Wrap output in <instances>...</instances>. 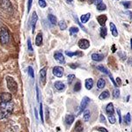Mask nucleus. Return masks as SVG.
<instances>
[{
  "label": "nucleus",
  "instance_id": "35",
  "mask_svg": "<svg viewBox=\"0 0 132 132\" xmlns=\"http://www.w3.org/2000/svg\"><path fill=\"white\" fill-rule=\"evenodd\" d=\"M67 79H68V83H69V85L71 84L72 81H73V80L75 79V75H73V74H71V75L68 76Z\"/></svg>",
  "mask_w": 132,
  "mask_h": 132
},
{
  "label": "nucleus",
  "instance_id": "10",
  "mask_svg": "<svg viewBox=\"0 0 132 132\" xmlns=\"http://www.w3.org/2000/svg\"><path fill=\"white\" fill-rule=\"evenodd\" d=\"M55 59L58 62V63H65V59H64V56H63V55L62 54L61 52H56L55 53Z\"/></svg>",
  "mask_w": 132,
  "mask_h": 132
},
{
  "label": "nucleus",
  "instance_id": "54",
  "mask_svg": "<svg viewBox=\"0 0 132 132\" xmlns=\"http://www.w3.org/2000/svg\"><path fill=\"white\" fill-rule=\"evenodd\" d=\"M130 43H131V45H130V48H132V39H130Z\"/></svg>",
  "mask_w": 132,
  "mask_h": 132
},
{
  "label": "nucleus",
  "instance_id": "19",
  "mask_svg": "<svg viewBox=\"0 0 132 132\" xmlns=\"http://www.w3.org/2000/svg\"><path fill=\"white\" fill-rule=\"evenodd\" d=\"M35 44L37 46H41L42 44V35L41 33L38 34L37 36H36V39H35Z\"/></svg>",
  "mask_w": 132,
  "mask_h": 132
},
{
  "label": "nucleus",
  "instance_id": "4",
  "mask_svg": "<svg viewBox=\"0 0 132 132\" xmlns=\"http://www.w3.org/2000/svg\"><path fill=\"white\" fill-rule=\"evenodd\" d=\"M0 7L5 11V12H7V13H9V14H12V12H13L12 5L10 0H1V1H0Z\"/></svg>",
  "mask_w": 132,
  "mask_h": 132
},
{
  "label": "nucleus",
  "instance_id": "28",
  "mask_svg": "<svg viewBox=\"0 0 132 132\" xmlns=\"http://www.w3.org/2000/svg\"><path fill=\"white\" fill-rule=\"evenodd\" d=\"M107 34H108V30L105 27V26H104V27H102L101 28V36L102 38H105L107 36Z\"/></svg>",
  "mask_w": 132,
  "mask_h": 132
},
{
  "label": "nucleus",
  "instance_id": "29",
  "mask_svg": "<svg viewBox=\"0 0 132 132\" xmlns=\"http://www.w3.org/2000/svg\"><path fill=\"white\" fill-rule=\"evenodd\" d=\"M70 35H74V34H77L78 31H79V29H78V27H72L70 28Z\"/></svg>",
  "mask_w": 132,
  "mask_h": 132
},
{
  "label": "nucleus",
  "instance_id": "31",
  "mask_svg": "<svg viewBox=\"0 0 132 132\" xmlns=\"http://www.w3.org/2000/svg\"><path fill=\"white\" fill-rule=\"evenodd\" d=\"M124 121L126 122V123L128 125L130 124V122H131V116H130V114L129 113H128L126 114V116L124 117Z\"/></svg>",
  "mask_w": 132,
  "mask_h": 132
},
{
  "label": "nucleus",
  "instance_id": "22",
  "mask_svg": "<svg viewBox=\"0 0 132 132\" xmlns=\"http://www.w3.org/2000/svg\"><path fill=\"white\" fill-rule=\"evenodd\" d=\"M90 17H91V14L90 13H86L85 15H82L81 18H80V21L82 23H86L87 21L90 20Z\"/></svg>",
  "mask_w": 132,
  "mask_h": 132
},
{
  "label": "nucleus",
  "instance_id": "36",
  "mask_svg": "<svg viewBox=\"0 0 132 132\" xmlns=\"http://www.w3.org/2000/svg\"><path fill=\"white\" fill-rule=\"evenodd\" d=\"M40 116H41V120H42V122L43 123V111H42V104L41 103L40 104Z\"/></svg>",
  "mask_w": 132,
  "mask_h": 132
},
{
  "label": "nucleus",
  "instance_id": "25",
  "mask_svg": "<svg viewBox=\"0 0 132 132\" xmlns=\"http://www.w3.org/2000/svg\"><path fill=\"white\" fill-rule=\"evenodd\" d=\"M48 20H50V23L52 25H56L57 24V20H56V18L55 17L54 15H52V14H50V15L48 16Z\"/></svg>",
  "mask_w": 132,
  "mask_h": 132
},
{
  "label": "nucleus",
  "instance_id": "2",
  "mask_svg": "<svg viewBox=\"0 0 132 132\" xmlns=\"http://www.w3.org/2000/svg\"><path fill=\"white\" fill-rule=\"evenodd\" d=\"M6 83H7V87L11 91L12 93H16L18 91V85L13 78L12 77H6Z\"/></svg>",
  "mask_w": 132,
  "mask_h": 132
},
{
  "label": "nucleus",
  "instance_id": "33",
  "mask_svg": "<svg viewBox=\"0 0 132 132\" xmlns=\"http://www.w3.org/2000/svg\"><path fill=\"white\" fill-rule=\"evenodd\" d=\"M113 96H114V98L120 97V91H119V89L116 88L114 91H113Z\"/></svg>",
  "mask_w": 132,
  "mask_h": 132
},
{
  "label": "nucleus",
  "instance_id": "6",
  "mask_svg": "<svg viewBox=\"0 0 132 132\" xmlns=\"http://www.w3.org/2000/svg\"><path fill=\"white\" fill-rule=\"evenodd\" d=\"M37 20H38V17H37V13L35 12H33L32 14V17L30 19V26L32 27V32H35V25H36V22H37Z\"/></svg>",
  "mask_w": 132,
  "mask_h": 132
},
{
  "label": "nucleus",
  "instance_id": "40",
  "mask_svg": "<svg viewBox=\"0 0 132 132\" xmlns=\"http://www.w3.org/2000/svg\"><path fill=\"white\" fill-rule=\"evenodd\" d=\"M27 47H28V50L29 51H33V48H32V43H31V40L30 39L27 40Z\"/></svg>",
  "mask_w": 132,
  "mask_h": 132
},
{
  "label": "nucleus",
  "instance_id": "17",
  "mask_svg": "<svg viewBox=\"0 0 132 132\" xmlns=\"http://www.w3.org/2000/svg\"><path fill=\"white\" fill-rule=\"evenodd\" d=\"M110 29H111V33H112L113 36H114V37L118 36V30H117L116 27L114 26V24L113 22L110 23Z\"/></svg>",
  "mask_w": 132,
  "mask_h": 132
},
{
  "label": "nucleus",
  "instance_id": "5",
  "mask_svg": "<svg viewBox=\"0 0 132 132\" xmlns=\"http://www.w3.org/2000/svg\"><path fill=\"white\" fill-rule=\"evenodd\" d=\"M63 71H64L63 68L60 67V66H56L53 69V74L56 77H57V78H62L63 75Z\"/></svg>",
  "mask_w": 132,
  "mask_h": 132
},
{
  "label": "nucleus",
  "instance_id": "20",
  "mask_svg": "<svg viewBox=\"0 0 132 132\" xmlns=\"http://www.w3.org/2000/svg\"><path fill=\"white\" fill-rule=\"evenodd\" d=\"M109 95H110L109 92H108V91H104V92H102L101 94H100L99 99H100V100H105V99H108V98L109 97Z\"/></svg>",
  "mask_w": 132,
  "mask_h": 132
},
{
  "label": "nucleus",
  "instance_id": "38",
  "mask_svg": "<svg viewBox=\"0 0 132 132\" xmlns=\"http://www.w3.org/2000/svg\"><path fill=\"white\" fill-rule=\"evenodd\" d=\"M39 5L42 8H45L47 6V3L45 2V0H39Z\"/></svg>",
  "mask_w": 132,
  "mask_h": 132
},
{
  "label": "nucleus",
  "instance_id": "1",
  "mask_svg": "<svg viewBox=\"0 0 132 132\" xmlns=\"http://www.w3.org/2000/svg\"><path fill=\"white\" fill-rule=\"evenodd\" d=\"M13 110V103L11 101H0V120L9 116Z\"/></svg>",
  "mask_w": 132,
  "mask_h": 132
},
{
  "label": "nucleus",
  "instance_id": "46",
  "mask_svg": "<svg viewBox=\"0 0 132 132\" xmlns=\"http://www.w3.org/2000/svg\"><path fill=\"white\" fill-rule=\"evenodd\" d=\"M95 3V5H99V4H101V3H102V0H96V1L94 2Z\"/></svg>",
  "mask_w": 132,
  "mask_h": 132
},
{
  "label": "nucleus",
  "instance_id": "30",
  "mask_svg": "<svg viewBox=\"0 0 132 132\" xmlns=\"http://www.w3.org/2000/svg\"><path fill=\"white\" fill-rule=\"evenodd\" d=\"M96 6H97V9L99 10V11H104V10L107 9V5H106L104 3L99 4V5H97Z\"/></svg>",
  "mask_w": 132,
  "mask_h": 132
},
{
  "label": "nucleus",
  "instance_id": "26",
  "mask_svg": "<svg viewBox=\"0 0 132 132\" xmlns=\"http://www.w3.org/2000/svg\"><path fill=\"white\" fill-rule=\"evenodd\" d=\"M75 129L77 132H83V130H84V129H83V126L81 125V122H78L75 126Z\"/></svg>",
  "mask_w": 132,
  "mask_h": 132
},
{
  "label": "nucleus",
  "instance_id": "9",
  "mask_svg": "<svg viewBox=\"0 0 132 132\" xmlns=\"http://www.w3.org/2000/svg\"><path fill=\"white\" fill-rule=\"evenodd\" d=\"M47 68L44 67L42 68V69L40 71V79H41V81L42 82V84L45 85L46 84V75H47Z\"/></svg>",
  "mask_w": 132,
  "mask_h": 132
},
{
  "label": "nucleus",
  "instance_id": "3",
  "mask_svg": "<svg viewBox=\"0 0 132 132\" xmlns=\"http://www.w3.org/2000/svg\"><path fill=\"white\" fill-rule=\"evenodd\" d=\"M10 40V35L9 32L5 27H2L1 30H0V43L5 45L9 42Z\"/></svg>",
  "mask_w": 132,
  "mask_h": 132
},
{
  "label": "nucleus",
  "instance_id": "15",
  "mask_svg": "<svg viewBox=\"0 0 132 132\" xmlns=\"http://www.w3.org/2000/svg\"><path fill=\"white\" fill-rule=\"evenodd\" d=\"M85 86H86V88L87 90H91L93 86V80L92 78H87V79H86Z\"/></svg>",
  "mask_w": 132,
  "mask_h": 132
},
{
  "label": "nucleus",
  "instance_id": "27",
  "mask_svg": "<svg viewBox=\"0 0 132 132\" xmlns=\"http://www.w3.org/2000/svg\"><path fill=\"white\" fill-rule=\"evenodd\" d=\"M58 26L61 30H65V29L67 28V24H66V22L64 20H61L60 22L58 23Z\"/></svg>",
  "mask_w": 132,
  "mask_h": 132
},
{
  "label": "nucleus",
  "instance_id": "48",
  "mask_svg": "<svg viewBox=\"0 0 132 132\" xmlns=\"http://www.w3.org/2000/svg\"><path fill=\"white\" fill-rule=\"evenodd\" d=\"M70 67L72 68V69H75V68H77V67H78V66L75 65V64H72V63H71V64H70Z\"/></svg>",
  "mask_w": 132,
  "mask_h": 132
},
{
  "label": "nucleus",
  "instance_id": "18",
  "mask_svg": "<svg viewBox=\"0 0 132 132\" xmlns=\"http://www.w3.org/2000/svg\"><path fill=\"white\" fill-rule=\"evenodd\" d=\"M97 69L99 70V71H101V72H103L104 74H106V75H108V76L110 75L109 71H108V70L106 67H104V65H98L97 66Z\"/></svg>",
  "mask_w": 132,
  "mask_h": 132
},
{
  "label": "nucleus",
  "instance_id": "51",
  "mask_svg": "<svg viewBox=\"0 0 132 132\" xmlns=\"http://www.w3.org/2000/svg\"><path fill=\"white\" fill-rule=\"evenodd\" d=\"M126 13L129 14V15H130L129 17H130V19H132V12H126Z\"/></svg>",
  "mask_w": 132,
  "mask_h": 132
},
{
  "label": "nucleus",
  "instance_id": "37",
  "mask_svg": "<svg viewBox=\"0 0 132 132\" xmlns=\"http://www.w3.org/2000/svg\"><path fill=\"white\" fill-rule=\"evenodd\" d=\"M80 89H81V84H80V82H77V84L75 85V87H74V91L78 92Z\"/></svg>",
  "mask_w": 132,
  "mask_h": 132
},
{
  "label": "nucleus",
  "instance_id": "50",
  "mask_svg": "<svg viewBox=\"0 0 132 132\" xmlns=\"http://www.w3.org/2000/svg\"><path fill=\"white\" fill-rule=\"evenodd\" d=\"M95 1H96V0H88V4H90V5H92V4H93Z\"/></svg>",
  "mask_w": 132,
  "mask_h": 132
},
{
  "label": "nucleus",
  "instance_id": "41",
  "mask_svg": "<svg viewBox=\"0 0 132 132\" xmlns=\"http://www.w3.org/2000/svg\"><path fill=\"white\" fill-rule=\"evenodd\" d=\"M32 3H33V0H28V5H27V12H30L31 6H32Z\"/></svg>",
  "mask_w": 132,
  "mask_h": 132
},
{
  "label": "nucleus",
  "instance_id": "53",
  "mask_svg": "<svg viewBox=\"0 0 132 132\" xmlns=\"http://www.w3.org/2000/svg\"><path fill=\"white\" fill-rule=\"evenodd\" d=\"M113 52H116V48H114V45L113 46Z\"/></svg>",
  "mask_w": 132,
  "mask_h": 132
},
{
  "label": "nucleus",
  "instance_id": "11",
  "mask_svg": "<svg viewBox=\"0 0 132 132\" xmlns=\"http://www.w3.org/2000/svg\"><path fill=\"white\" fill-rule=\"evenodd\" d=\"M108 20V17L106 16V15H100V16H98V18H97V20H98V22H99V24L102 26V27H104L106 24V21H107Z\"/></svg>",
  "mask_w": 132,
  "mask_h": 132
},
{
  "label": "nucleus",
  "instance_id": "24",
  "mask_svg": "<svg viewBox=\"0 0 132 132\" xmlns=\"http://www.w3.org/2000/svg\"><path fill=\"white\" fill-rule=\"evenodd\" d=\"M90 117H91V112L89 111V110H86V111L84 112V114H83V118H84V121H87L90 120Z\"/></svg>",
  "mask_w": 132,
  "mask_h": 132
},
{
  "label": "nucleus",
  "instance_id": "13",
  "mask_svg": "<svg viewBox=\"0 0 132 132\" xmlns=\"http://www.w3.org/2000/svg\"><path fill=\"white\" fill-rule=\"evenodd\" d=\"M55 87L58 91H63L65 89V85L61 81H56L55 82Z\"/></svg>",
  "mask_w": 132,
  "mask_h": 132
},
{
  "label": "nucleus",
  "instance_id": "39",
  "mask_svg": "<svg viewBox=\"0 0 132 132\" xmlns=\"http://www.w3.org/2000/svg\"><path fill=\"white\" fill-rule=\"evenodd\" d=\"M122 5H124L125 9H129V8L130 7V5H131V3H130V2H129V1H127V2H122Z\"/></svg>",
  "mask_w": 132,
  "mask_h": 132
},
{
  "label": "nucleus",
  "instance_id": "45",
  "mask_svg": "<svg viewBox=\"0 0 132 132\" xmlns=\"http://www.w3.org/2000/svg\"><path fill=\"white\" fill-rule=\"evenodd\" d=\"M105 121H106V119H105V117H104V116L103 114H101V122H105Z\"/></svg>",
  "mask_w": 132,
  "mask_h": 132
},
{
  "label": "nucleus",
  "instance_id": "52",
  "mask_svg": "<svg viewBox=\"0 0 132 132\" xmlns=\"http://www.w3.org/2000/svg\"><path fill=\"white\" fill-rule=\"evenodd\" d=\"M66 1H67V3H68V4H71V5L72 2H73V0H66Z\"/></svg>",
  "mask_w": 132,
  "mask_h": 132
},
{
  "label": "nucleus",
  "instance_id": "49",
  "mask_svg": "<svg viewBox=\"0 0 132 132\" xmlns=\"http://www.w3.org/2000/svg\"><path fill=\"white\" fill-rule=\"evenodd\" d=\"M36 93H37V100H39V89H38V87H36Z\"/></svg>",
  "mask_w": 132,
  "mask_h": 132
},
{
  "label": "nucleus",
  "instance_id": "44",
  "mask_svg": "<svg viewBox=\"0 0 132 132\" xmlns=\"http://www.w3.org/2000/svg\"><path fill=\"white\" fill-rule=\"evenodd\" d=\"M109 78H110V79H111L112 83H113V84H114V86H117V84L116 83V81H114V78H113V76L111 75V74H110V75H109Z\"/></svg>",
  "mask_w": 132,
  "mask_h": 132
},
{
  "label": "nucleus",
  "instance_id": "12",
  "mask_svg": "<svg viewBox=\"0 0 132 132\" xmlns=\"http://www.w3.org/2000/svg\"><path fill=\"white\" fill-rule=\"evenodd\" d=\"M92 59L93 61L96 62H101L104 59V55L102 54H97V53H94V54L92 55Z\"/></svg>",
  "mask_w": 132,
  "mask_h": 132
},
{
  "label": "nucleus",
  "instance_id": "34",
  "mask_svg": "<svg viewBox=\"0 0 132 132\" xmlns=\"http://www.w3.org/2000/svg\"><path fill=\"white\" fill-rule=\"evenodd\" d=\"M27 70H28L29 76H30L32 78H35V73H34V69H33V68H32L31 66H29V67L27 68Z\"/></svg>",
  "mask_w": 132,
  "mask_h": 132
},
{
  "label": "nucleus",
  "instance_id": "42",
  "mask_svg": "<svg viewBox=\"0 0 132 132\" xmlns=\"http://www.w3.org/2000/svg\"><path fill=\"white\" fill-rule=\"evenodd\" d=\"M117 114H118V116H119V122L122 123V114H121L120 109H117Z\"/></svg>",
  "mask_w": 132,
  "mask_h": 132
},
{
  "label": "nucleus",
  "instance_id": "7",
  "mask_svg": "<svg viewBox=\"0 0 132 132\" xmlns=\"http://www.w3.org/2000/svg\"><path fill=\"white\" fill-rule=\"evenodd\" d=\"M78 47H79L81 50H86V48H88L89 47H90V42H89L88 40L86 39H81L79 40V42H78Z\"/></svg>",
  "mask_w": 132,
  "mask_h": 132
},
{
  "label": "nucleus",
  "instance_id": "23",
  "mask_svg": "<svg viewBox=\"0 0 132 132\" xmlns=\"http://www.w3.org/2000/svg\"><path fill=\"white\" fill-rule=\"evenodd\" d=\"M105 85H106V81L103 79V78H100V79L98 80V82H97V86H98V88H99V89L104 88Z\"/></svg>",
  "mask_w": 132,
  "mask_h": 132
},
{
  "label": "nucleus",
  "instance_id": "16",
  "mask_svg": "<svg viewBox=\"0 0 132 132\" xmlns=\"http://www.w3.org/2000/svg\"><path fill=\"white\" fill-rule=\"evenodd\" d=\"M106 112H107V114H108V116H110V114H114V105H113L112 103H109L107 106V108H106Z\"/></svg>",
  "mask_w": 132,
  "mask_h": 132
},
{
  "label": "nucleus",
  "instance_id": "14",
  "mask_svg": "<svg viewBox=\"0 0 132 132\" xmlns=\"http://www.w3.org/2000/svg\"><path fill=\"white\" fill-rule=\"evenodd\" d=\"M74 119H75V117H74V116H72V114H68V116H66V117H65L66 124L71 125L74 122Z\"/></svg>",
  "mask_w": 132,
  "mask_h": 132
},
{
  "label": "nucleus",
  "instance_id": "43",
  "mask_svg": "<svg viewBox=\"0 0 132 132\" xmlns=\"http://www.w3.org/2000/svg\"><path fill=\"white\" fill-rule=\"evenodd\" d=\"M97 130L101 131V132H108L107 129H105V128H102V127H99V128H96Z\"/></svg>",
  "mask_w": 132,
  "mask_h": 132
},
{
  "label": "nucleus",
  "instance_id": "47",
  "mask_svg": "<svg viewBox=\"0 0 132 132\" xmlns=\"http://www.w3.org/2000/svg\"><path fill=\"white\" fill-rule=\"evenodd\" d=\"M116 82L118 83L119 85L122 84V81H121V78H116Z\"/></svg>",
  "mask_w": 132,
  "mask_h": 132
},
{
  "label": "nucleus",
  "instance_id": "8",
  "mask_svg": "<svg viewBox=\"0 0 132 132\" xmlns=\"http://www.w3.org/2000/svg\"><path fill=\"white\" fill-rule=\"evenodd\" d=\"M89 102H90V99H89L88 97H84L81 101V103H80V113L84 111L85 109L86 108V107L88 106Z\"/></svg>",
  "mask_w": 132,
  "mask_h": 132
},
{
  "label": "nucleus",
  "instance_id": "32",
  "mask_svg": "<svg viewBox=\"0 0 132 132\" xmlns=\"http://www.w3.org/2000/svg\"><path fill=\"white\" fill-rule=\"evenodd\" d=\"M108 120H109V122L111 123V124H114V123H116V117H114V114H110V116H108Z\"/></svg>",
  "mask_w": 132,
  "mask_h": 132
},
{
  "label": "nucleus",
  "instance_id": "21",
  "mask_svg": "<svg viewBox=\"0 0 132 132\" xmlns=\"http://www.w3.org/2000/svg\"><path fill=\"white\" fill-rule=\"evenodd\" d=\"M65 54L67 55L68 56L71 57L73 56H82V52L80 51H76V52H70V51H65Z\"/></svg>",
  "mask_w": 132,
  "mask_h": 132
}]
</instances>
